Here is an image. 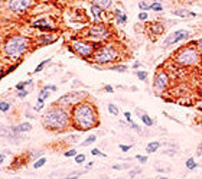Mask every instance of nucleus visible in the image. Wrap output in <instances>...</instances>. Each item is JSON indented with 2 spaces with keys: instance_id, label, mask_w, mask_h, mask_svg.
Returning <instances> with one entry per match:
<instances>
[{
  "instance_id": "1",
  "label": "nucleus",
  "mask_w": 202,
  "mask_h": 179,
  "mask_svg": "<svg viewBox=\"0 0 202 179\" xmlns=\"http://www.w3.org/2000/svg\"><path fill=\"white\" fill-rule=\"evenodd\" d=\"M100 123L95 105L90 101H81L71 108V124L77 130L87 131L97 127Z\"/></svg>"
},
{
  "instance_id": "2",
  "label": "nucleus",
  "mask_w": 202,
  "mask_h": 179,
  "mask_svg": "<svg viewBox=\"0 0 202 179\" xmlns=\"http://www.w3.org/2000/svg\"><path fill=\"white\" fill-rule=\"evenodd\" d=\"M42 124L46 130L51 131H64L71 126V111H68L62 105H52L42 116Z\"/></svg>"
},
{
  "instance_id": "3",
  "label": "nucleus",
  "mask_w": 202,
  "mask_h": 179,
  "mask_svg": "<svg viewBox=\"0 0 202 179\" xmlns=\"http://www.w3.org/2000/svg\"><path fill=\"white\" fill-rule=\"evenodd\" d=\"M30 41L28 36L23 35H12L8 41L3 45V52L12 61H20L22 56L29 51L30 48Z\"/></svg>"
},
{
  "instance_id": "4",
  "label": "nucleus",
  "mask_w": 202,
  "mask_h": 179,
  "mask_svg": "<svg viewBox=\"0 0 202 179\" xmlns=\"http://www.w3.org/2000/svg\"><path fill=\"white\" fill-rule=\"evenodd\" d=\"M119 56H120V52L114 45L105 43V45H101V46H97V49L94 51L91 59L95 64H111Z\"/></svg>"
},
{
  "instance_id": "5",
  "label": "nucleus",
  "mask_w": 202,
  "mask_h": 179,
  "mask_svg": "<svg viewBox=\"0 0 202 179\" xmlns=\"http://www.w3.org/2000/svg\"><path fill=\"white\" fill-rule=\"evenodd\" d=\"M199 51H196L192 46H185L180 51L175 54V59L178 64L180 65H185V67H192V65H196L199 62Z\"/></svg>"
},
{
  "instance_id": "6",
  "label": "nucleus",
  "mask_w": 202,
  "mask_h": 179,
  "mask_svg": "<svg viewBox=\"0 0 202 179\" xmlns=\"http://www.w3.org/2000/svg\"><path fill=\"white\" fill-rule=\"evenodd\" d=\"M71 51H74L77 55H79L84 59H90L93 58L94 51L97 49L95 43L91 41H87V39H74L71 42Z\"/></svg>"
},
{
  "instance_id": "7",
  "label": "nucleus",
  "mask_w": 202,
  "mask_h": 179,
  "mask_svg": "<svg viewBox=\"0 0 202 179\" xmlns=\"http://www.w3.org/2000/svg\"><path fill=\"white\" fill-rule=\"evenodd\" d=\"M87 97V93L85 91H71V93L65 94V95H62V97L58 98V103L56 104L58 105H62V107H74V105H77L78 103H81V101H84Z\"/></svg>"
},
{
  "instance_id": "8",
  "label": "nucleus",
  "mask_w": 202,
  "mask_h": 179,
  "mask_svg": "<svg viewBox=\"0 0 202 179\" xmlns=\"http://www.w3.org/2000/svg\"><path fill=\"white\" fill-rule=\"evenodd\" d=\"M110 29L103 23H95L94 26H91L87 32V36L91 39V42H101L105 41L110 36Z\"/></svg>"
},
{
  "instance_id": "9",
  "label": "nucleus",
  "mask_w": 202,
  "mask_h": 179,
  "mask_svg": "<svg viewBox=\"0 0 202 179\" xmlns=\"http://www.w3.org/2000/svg\"><path fill=\"white\" fill-rule=\"evenodd\" d=\"M191 36V32L189 30H185V29H179V30H175V32H170L168 35V38L165 39V46H170V45H175V43H179L180 41H185L188 38Z\"/></svg>"
},
{
  "instance_id": "10",
  "label": "nucleus",
  "mask_w": 202,
  "mask_h": 179,
  "mask_svg": "<svg viewBox=\"0 0 202 179\" xmlns=\"http://www.w3.org/2000/svg\"><path fill=\"white\" fill-rule=\"evenodd\" d=\"M32 6V0H9L8 8L15 13H23Z\"/></svg>"
},
{
  "instance_id": "11",
  "label": "nucleus",
  "mask_w": 202,
  "mask_h": 179,
  "mask_svg": "<svg viewBox=\"0 0 202 179\" xmlns=\"http://www.w3.org/2000/svg\"><path fill=\"white\" fill-rule=\"evenodd\" d=\"M154 90L157 93H163L169 85V75L166 74L165 71H159L156 75H154Z\"/></svg>"
},
{
  "instance_id": "12",
  "label": "nucleus",
  "mask_w": 202,
  "mask_h": 179,
  "mask_svg": "<svg viewBox=\"0 0 202 179\" xmlns=\"http://www.w3.org/2000/svg\"><path fill=\"white\" fill-rule=\"evenodd\" d=\"M56 41H58V35H52V33H45L36 39L38 45H52Z\"/></svg>"
},
{
  "instance_id": "13",
  "label": "nucleus",
  "mask_w": 202,
  "mask_h": 179,
  "mask_svg": "<svg viewBox=\"0 0 202 179\" xmlns=\"http://www.w3.org/2000/svg\"><path fill=\"white\" fill-rule=\"evenodd\" d=\"M32 130V124L29 121H23V123L18 124V126H12V131L15 134H20V133H28V131Z\"/></svg>"
},
{
  "instance_id": "14",
  "label": "nucleus",
  "mask_w": 202,
  "mask_h": 179,
  "mask_svg": "<svg viewBox=\"0 0 202 179\" xmlns=\"http://www.w3.org/2000/svg\"><path fill=\"white\" fill-rule=\"evenodd\" d=\"M91 15H93V19L95 23H100L101 22V16H103V12H104V9H101L100 6H97V4L91 3Z\"/></svg>"
},
{
  "instance_id": "15",
  "label": "nucleus",
  "mask_w": 202,
  "mask_h": 179,
  "mask_svg": "<svg viewBox=\"0 0 202 179\" xmlns=\"http://www.w3.org/2000/svg\"><path fill=\"white\" fill-rule=\"evenodd\" d=\"M172 13L175 16H179V18H194V16H196L194 12H189L186 9H173Z\"/></svg>"
},
{
  "instance_id": "16",
  "label": "nucleus",
  "mask_w": 202,
  "mask_h": 179,
  "mask_svg": "<svg viewBox=\"0 0 202 179\" xmlns=\"http://www.w3.org/2000/svg\"><path fill=\"white\" fill-rule=\"evenodd\" d=\"M150 32L152 33H156V35H160V33H163L165 32V26L162 25V23H159V22H154V23H150Z\"/></svg>"
},
{
  "instance_id": "17",
  "label": "nucleus",
  "mask_w": 202,
  "mask_h": 179,
  "mask_svg": "<svg viewBox=\"0 0 202 179\" xmlns=\"http://www.w3.org/2000/svg\"><path fill=\"white\" fill-rule=\"evenodd\" d=\"M93 3H94V4H97V6H100L101 9L107 10V9L111 8L113 0H93Z\"/></svg>"
},
{
  "instance_id": "18",
  "label": "nucleus",
  "mask_w": 202,
  "mask_h": 179,
  "mask_svg": "<svg viewBox=\"0 0 202 179\" xmlns=\"http://www.w3.org/2000/svg\"><path fill=\"white\" fill-rule=\"evenodd\" d=\"M139 116H140V119H142V121H143V124H146L147 127H150V126H153V120H152V117L149 116V114H142V113H139Z\"/></svg>"
},
{
  "instance_id": "19",
  "label": "nucleus",
  "mask_w": 202,
  "mask_h": 179,
  "mask_svg": "<svg viewBox=\"0 0 202 179\" xmlns=\"http://www.w3.org/2000/svg\"><path fill=\"white\" fill-rule=\"evenodd\" d=\"M159 147H160V143L159 142H150L149 145L146 146V152L147 153H154Z\"/></svg>"
},
{
  "instance_id": "20",
  "label": "nucleus",
  "mask_w": 202,
  "mask_h": 179,
  "mask_svg": "<svg viewBox=\"0 0 202 179\" xmlns=\"http://www.w3.org/2000/svg\"><path fill=\"white\" fill-rule=\"evenodd\" d=\"M42 26H49V20H46V19H38V20H35L32 23V28H36V29H39Z\"/></svg>"
},
{
  "instance_id": "21",
  "label": "nucleus",
  "mask_w": 202,
  "mask_h": 179,
  "mask_svg": "<svg viewBox=\"0 0 202 179\" xmlns=\"http://www.w3.org/2000/svg\"><path fill=\"white\" fill-rule=\"evenodd\" d=\"M116 16H117V22H119L120 25H124V23L127 22V16L124 15V13H121L120 9H116Z\"/></svg>"
},
{
  "instance_id": "22",
  "label": "nucleus",
  "mask_w": 202,
  "mask_h": 179,
  "mask_svg": "<svg viewBox=\"0 0 202 179\" xmlns=\"http://www.w3.org/2000/svg\"><path fill=\"white\" fill-rule=\"evenodd\" d=\"M28 161H38L39 157H42V152L41 150H36V152H29L28 153Z\"/></svg>"
},
{
  "instance_id": "23",
  "label": "nucleus",
  "mask_w": 202,
  "mask_h": 179,
  "mask_svg": "<svg viewBox=\"0 0 202 179\" xmlns=\"http://www.w3.org/2000/svg\"><path fill=\"white\" fill-rule=\"evenodd\" d=\"M12 108V104L9 101H0V113H8Z\"/></svg>"
},
{
  "instance_id": "24",
  "label": "nucleus",
  "mask_w": 202,
  "mask_h": 179,
  "mask_svg": "<svg viewBox=\"0 0 202 179\" xmlns=\"http://www.w3.org/2000/svg\"><path fill=\"white\" fill-rule=\"evenodd\" d=\"M152 3H153V2H147V0H142V2L139 3V8L142 9L143 12H146V10H149V9H150Z\"/></svg>"
},
{
  "instance_id": "25",
  "label": "nucleus",
  "mask_w": 202,
  "mask_h": 179,
  "mask_svg": "<svg viewBox=\"0 0 202 179\" xmlns=\"http://www.w3.org/2000/svg\"><path fill=\"white\" fill-rule=\"evenodd\" d=\"M45 163H46V157H39L38 161H35V163H33V168L35 169H39V168H42V166H45Z\"/></svg>"
},
{
  "instance_id": "26",
  "label": "nucleus",
  "mask_w": 202,
  "mask_h": 179,
  "mask_svg": "<svg viewBox=\"0 0 202 179\" xmlns=\"http://www.w3.org/2000/svg\"><path fill=\"white\" fill-rule=\"evenodd\" d=\"M49 62H51V59H45V61H42V62L39 64V65H38V67L33 69V74H38V72H41L42 69L45 68V65H46V64H49Z\"/></svg>"
},
{
  "instance_id": "27",
  "label": "nucleus",
  "mask_w": 202,
  "mask_h": 179,
  "mask_svg": "<svg viewBox=\"0 0 202 179\" xmlns=\"http://www.w3.org/2000/svg\"><path fill=\"white\" fill-rule=\"evenodd\" d=\"M109 111L111 113L113 116H119V114H120L119 107H117L116 104H113V103H110V104H109Z\"/></svg>"
},
{
  "instance_id": "28",
  "label": "nucleus",
  "mask_w": 202,
  "mask_h": 179,
  "mask_svg": "<svg viewBox=\"0 0 202 179\" xmlns=\"http://www.w3.org/2000/svg\"><path fill=\"white\" fill-rule=\"evenodd\" d=\"M110 69L116 72H126L127 71V67L126 65H113V67H110Z\"/></svg>"
},
{
  "instance_id": "29",
  "label": "nucleus",
  "mask_w": 202,
  "mask_h": 179,
  "mask_svg": "<svg viewBox=\"0 0 202 179\" xmlns=\"http://www.w3.org/2000/svg\"><path fill=\"white\" fill-rule=\"evenodd\" d=\"M185 165H186V168H188V169H191V171H192V169H195V168H198V165H196V162H195L194 157H189Z\"/></svg>"
},
{
  "instance_id": "30",
  "label": "nucleus",
  "mask_w": 202,
  "mask_h": 179,
  "mask_svg": "<svg viewBox=\"0 0 202 179\" xmlns=\"http://www.w3.org/2000/svg\"><path fill=\"white\" fill-rule=\"evenodd\" d=\"M45 105V100L43 98H39L38 97V101H36V105H35V111H41L42 108Z\"/></svg>"
},
{
  "instance_id": "31",
  "label": "nucleus",
  "mask_w": 202,
  "mask_h": 179,
  "mask_svg": "<svg viewBox=\"0 0 202 179\" xmlns=\"http://www.w3.org/2000/svg\"><path fill=\"white\" fill-rule=\"evenodd\" d=\"M95 140H97V136H88V137H87L85 140L81 143V145H83V146H90V145H93Z\"/></svg>"
},
{
  "instance_id": "32",
  "label": "nucleus",
  "mask_w": 202,
  "mask_h": 179,
  "mask_svg": "<svg viewBox=\"0 0 202 179\" xmlns=\"http://www.w3.org/2000/svg\"><path fill=\"white\" fill-rule=\"evenodd\" d=\"M84 162H85V155H84V153H78V155L75 156V163L81 165V163H84Z\"/></svg>"
},
{
  "instance_id": "33",
  "label": "nucleus",
  "mask_w": 202,
  "mask_h": 179,
  "mask_svg": "<svg viewBox=\"0 0 202 179\" xmlns=\"http://www.w3.org/2000/svg\"><path fill=\"white\" fill-rule=\"evenodd\" d=\"M91 155H93V156H101V157H107V155H105V153H103V152H101L100 149H95V147H94V149H91Z\"/></svg>"
},
{
  "instance_id": "34",
  "label": "nucleus",
  "mask_w": 202,
  "mask_h": 179,
  "mask_svg": "<svg viewBox=\"0 0 202 179\" xmlns=\"http://www.w3.org/2000/svg\"><path fill=\"white\" fill-rule=\"evenodd\" d=\"M150 9H152V10H154V12H162V10H163L162 4L157 3V2H153V3H152V6H150Z\"/></svg>"
},
{
  "instance_id": "35",
  "label": "nucleus",
  "mask_w": 202,
  "mask_h": 179,
  "mask_svg": "<svg viewBox=\"0 0 202 179\" xmlns=\"http://www.w3.org/2000/svg\"><path fill=\"white\" fill-rule=\"evenodd\" d=\"M20 64V61H18L16 64H13V65H10V67L4 71V75H8V74H10V72H13V71H16V68H18V65Z\"/></svg>"
},
{
  "instance_id": "36",
  "label": "nucleus",
  "mask_w": 202,
  "mask_h": 179,
  "mask_svg": "<svg viewBox=\"0 0 202 179\" xmlns=\"http://www.w3.org/2000/svg\"><path fill=\"white\" fill-rule=\"evenodd\" d=\"M49 97V90H46L45 87L41 90V93H39V98H43V100H46V98Z\"/></svg>"
},
{
  "instance_id": "37",
  "label": "nucleus",
  "mask_w": 202,
  "mask_h": 179,
  "mask_svg": "<svg viewBox=\"0 0 202 179\" xmlns=\"http://www.w3.org/2000/svg\"><path fill=\"white\" fill-rule=\"evenodd\" d=\"M114 171H121V169H129L130 168V165L129 163H124V165H113L111 166Z\"/></svg>"
},
{
  "instance_id": "38",
  "label": "nucleus",
  "mask_w": 202,
  "mask_h": 179,
  "mask_svg": "<svg viewBox=\"0 0 202 179\" xmlns=\"http://www.w3.org/2000/svg\"><path fill=\"white\" fill-rule=\"evenodd\" d=\"M77 155H78V153H77V150L75 149H69V150H67V152L64 153L65 157H75Z\"/></svg>"
},
{
  "instance_id": "39",
  "label": "nucleus",
  "mask_w": 202,
  "mask_h": 179,
  "mask_svg": "<svg viewBox=\"0 0 202 179\" xmlns=\"http://www.w3.org/2000/svg\"><path fill=\"white\" fill-rule=\"evenodd\" d=\"M136 75H137V78L142 79V81H146V78H147V72L146 71H137L136 72Z\"/></svg>"
},
{
  "instance_id": "40",
  "label": "nucleus",
  "mask_w": 202,
  "mask_h": 179,
  "mask_svg": "<svg viewBox=\"0 0 202 179\" xmlns=\"http://www.w3.org/2000/svg\"><path fill=\"white\" fill-rule=\"evenodd\" d=\"M28 94H29V90H22V91H18L16 97H18V98H25Z\"/></svg>"
},
{
  "instance_id": "41",
  "label": "nucleus",
  "mask_w": 202,
  "mask_h": 179,
  "mask_svg": "<svg viewBox=\"0 0 202 179\" xmlns=\"http://www.w3.org/2000/svg\"><path fill=\"white\" fill-rule=\"evenodd\" d=\"M136 159H137L140 163H146L147 162V156H143V155H136Z\"/></svg>"
},
{
  "instance_id": "42",
  "label": "nucleus",
  "mask_w": 202,
  "mask_h": 179,
  "mask_svg": "<svg viewBox=\"0 0 202 179\" xmlns=\"http://www.w3.org/2000/svg\"><path fill=\"white\" fill-rule=\"evenodd\" d=\"M15 90L16 91H22V90H26V85H25V82H19V84H16V87H15Z\"/></svg>"
},
{
  "instance_id": "43",
  "label": "nucleus",
  "mask_w": 202,
  "mask_h": 179,
  "mask_svg": "<svg viewBox=\"0 0 202 179\" xmlns=\"http://www.w3.org/2000/svg\"><path fill=\"white\" fill-rule=\"evenodd\" d=\"M119 147H120V150H121V152H129L133 146H130V145H120Z\"/></svg>"
},
{
  "instance_id": "44",
  "label": "nucleus",
  "mask_w": 202,
  "mask_h": 179,
  "mask_svg": "<svg viewBox=\"0 0 202 179\" xmlns=\"http://www.w3.org/2000/svg\"><path fill=\"white\" fill-rule=\"evenodd\" d=\"M139 20H142V22L147 20V13L146 12H140V13H139Z\"/></svg>"
},
{
  "instance_id": "45",
  "label": "nucleus",
  "mask_w": 202,
  "mask_h": 179,
  "mask_svg": "<svg viewBox=\"0 0 202 179\" xmlns=\"http://www.w3.org/2000/svg\"><path fill=\"white\" fill-rule=\"evenodd\" d=\"M130 127H131V129H134L136 131H139V133H140V131H142V129H140V127H139V126H137V124H136V123H133V121H130Z\"/></svg>"
},
{
  "instance_id": "46",
  "label": "nucleus",
  "mask_w": 202,
  "mask_h": 179,
  "mask_svg": "<svg viewBox=\"0 0 202 179\" xmlns=\"http://www.w3.org/2000/svg\"><path fill=\"white\" fill-rule=\"evenodd\" d=\"M124 117H126V120H127L129 123L131 121V113L130 111H124Z\"/></svg>"
},
{
  "instance_id": "47",
  "label": "nucleus",
  "mask_w": 202,
  "mask_h": 179,
  "mask_svg": "<svg viewBox=\"0 0 202 179\" xmlns=\"http://www.w3.org/2000/svg\"><path fill=\"white\" fill-rule=\"evenodd\" d=\"M140 172H142V171H140V169H139V168H136L134 171H131V172H130V176H131V178H133V176H136V175H137V173H140Z\"/></svg>"
},
{
  "instance_id": "48",
  "label": "nucleus",
  "mask_w": 202,
  "mask_h": 179,
  "mask_svg": "<svg viewBox=\"0 0 202 179\" xmlns=\"http://www.w3.org/2000/svg\"><path fill=\"white\" fill-rule=\"evenodd\" d=\"M45 88L49 90V91H56V90H58V87H56V85H45Z\"/></svg>"
},
{
  "instance_id": "49",
  "label": "nucleus",
  "mask_w": 202,
  "mask_h": 179,
  "mask_svg": "<svg viewBox=\"0 0 202 179\" xmlns=\"http://www.w3.org/2000/svg\"><path fill=\"white\" fill-rule=\"evenodd\" d=\"M79 175H81V173H74V175H69V176H67V178H64V179H78Z\"/></svg>"
},
{
  "instance_id": "50",
  "label": "nucleus",
  "mask_w": 202,
  "mask_h": 179,
  "mask_svg": "<svg viewBox=\"0 0 202 179\" xmlns=\"http://www.w3.org/2000/svg\"><path fill=\"white\" fill-rule=\"evenodd\" d=\"M104 90L107 93H114V88H113L111 85H104Z\"/></svg>"
},
{
  "instance_id": "51",
  "label": "nucleus",
  "mask_w": 202,
  "mask_h": 179,
  "mask_svg": "<svg viewBox=\"0 0 202 179\" xmlns=\"http://www.w3.org/2000/svg\"><path fill=\"white\" fill-rule=\"evenodd\" d=\"M196 46H198V51H199V54L202 55V39H199L198 41V43H196Z\"/></svg>"
},
{
  "instance_id": "52",
  "label": "nucleus",
  "mask_w": 202,
  "mask_h": 179,
  "mask_svg": "<svg viewBox=\"0 0 202 179\" xmlns=\"http://www.w3.org/2000/svg\"><path fill=\"white\" fill-rule=\"evenodd\" d=\"M142 67V64L139 62V61H134V62H133V68H134V69H137V68H140Z\"/></svg>"
},
{
  "instance_id": "53",
  "label": "nucleus",
  "mask_w": 202,
  "mask_h": 179,
  "mask_svg": "<svg viewBox=\"0 0 202 179\" xmlns=\"http://www.w3.org/2000/svg\"><path fill=\"white\" fill-rule=\"evenodd\" d=\"M4 159H6V155H4V153H0V165L4 162Z\"/></svg>"
},
{
  "instance_id": "54",
  "label": "nucleus",
  "mask_w": 202,
  "mask_h": 179,
  "mask_svg": "<svg viewBox=\"0 0 202 179\" xmlns=\"http://www.w3.org/2000/svg\"><path fill=\"white\" fill-rule=\"evenodd\" d=\"M23 82H25V85H30L33 81H32V79H28V81H23Z\"/></svg>"
},
{
  "instance_id": "55",
  "label": "nucleus",
  "mask_w": 202,
  "mask_h": 179,
  "mask_svg": "<svg viewBox=\"0 0 202 179\" xmlns=\"http://www.w3.org/2000/svg\"><path fill=\"white\" fill-rule=\"evenodd\" d=\"M198 155H202V143L199 145V147H198Z\"/></svg>"
},
{
  "instance_id": "56",
  "label": "nucleus",
  "mask_w": 202,
  "mask_h": 179,
  "mask_svg": "<svg viewBox=\"0 0 202 179\" xmlns=\"http://www.w3.org/2000/svg\"><path fill=\"white\" fill-rule=\"evenodd\" d=\"M159 179H169V178H166V176H162V178H159Z\"/></svg>"
},
{
  "instance_id": "57",
  "label": "nucleus",
  "mask_w": 202,
  "mask_h": 179,
  "mask_svg": "<svg viewBox=\"0 0 202 179\" xmlns=\"http://www.w3.org/2000/svg\"><path fill=\"white\" fill-rule=\"evenodd\" d=\"M153 2H157V3H160V2H162V0H153Z\"/></svg>"
},
{
  "instance_id": "58",
  "label": "nucleus",
  "mask_w": 202,
  "mask_h": 179,
  "mask_svg": "<svg viewBox=\"0 0 202 179\" xmlns=\"http://www.w3.org/2000/svg\"><path fill=\"white\" fill-rule=\"evenodd\" d=\"M13 179H22V178H13Z\"/></svg>"
},
{
  "instance_id": "59",
  "label": "nucleus",
  "mask_w": 202,
  "mask_h": 179,
  "mask_svg": "<svg viewBox=\"0 0 202 179\" xmlns=\"http://www.w3.org/2000/svg\"><path fill=\"white\" fill-rule=\"evenodd\" d=\"M0 172H2V169H0Z\"/></svg>"
}]
</instances>
